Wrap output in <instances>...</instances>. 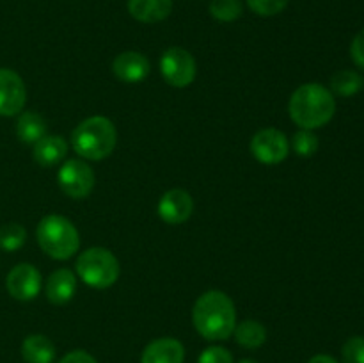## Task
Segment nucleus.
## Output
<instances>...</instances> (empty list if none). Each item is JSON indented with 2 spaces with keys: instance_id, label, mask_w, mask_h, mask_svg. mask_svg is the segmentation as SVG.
Masks as SVG:
<instances>
[{
  "instance_id": "1",
  "label": "nucleus",
  "mask_w": 364,
  "mask_h": 363,
  "mask_svg": "<svg viewBox=\"0 0 364 363\" xmlns=\"http://www.w3.org/2000/svg\"><path fill=\"white\" fill-rule=\"evenodd\" d=\"M192 322L196 331L210 342L226 340L237 326V310L228 294L208 290L201 294L192 308Z\"/></svg>"
},
{
  "instance_id": "2",
  "label": "nucleus",
  "mask_w": 364,
  "mask_h": 363,
  "mask_svg": "<svg viewBox=\"0 0 364 363\" xmlns=\"http://www.w3.org/2000/svg\"><path fill=\"white\" fill-rule=\"evenodd\" d=\"M291 121L304 130H315L329 123L336 112V100L327 88L316 82L302 84L288 103Z\"/></svg>"
},
{
  "instance_id": "3",
  "label": "nucleus",
  "mask_w": 364,
  "mask_h": 363,
  "mask_svg": "<svg viewBox=\"0 0 364 363\" xmlns=\"http://www.w3.org/2000/svg\"><path fill=\"white\" fill-rule=\"evenodd\" d=\"M117 130L105 116H91L77 125L71 134L75 153L85 160H103L114 152Z\"/></svg>"
},
{
  "instance_id": "4",
  "label": "nucleus",
  "mask_w": 364,
  "mask_h": 363,
  "mask_svg": "<svg viewBox=\"0 0 364 363\" xmlns=\"http://www.w3.org/2000/svg\"><path fill=\"white\" fill-rule=\"evenodd\" d=\"M36 238L43 253L53 260H68L78 253L80 235L77 226L68 217L50 214L39 221L36 228Z\"/></svg>"
},
{
  "instance_id": "5",
  "label": "nucleus",
  "mask_w": 364,
  "mask_h": 363,
  "mask_svg": "<svg viewBox=\"0 0 364 363\" xmlns=\"http://www.w3.org/2000/svg\"><path fill=\"white\" fill-rule=\"evenodd\" d=\"M75 270L87 287L98 290L112 287L121 274L119 260L116 258V255L100 246L82 251L75 263Z\"/></svg>"
},
{
  "instance_id": "6",
  "label": "nucleus",
  "mask_w": 364,
  "mask_h": 363,
  "mask_svg": "<svg viewBox=\"0 0 364 363\" xmlns=\"http://www.w3.org/2000/svg\"><path fill=\"white\" fill-rule=\"evenodd\" d=\"M160 73L173 88H188L198 75V64L188 50L173 46L160 57Z\"/></svg>"
},
{
  "instance_id": "7",
  "label": "nucleus",
  "mask_w": 364,
  "mask_h": 363,
  "mask_svg": "<svg viewBox=\"0 0 364 363\" xmlns=\"http://www.w3.org/2000/svg\"><path fill=\"white\" fill-rule=\"evenodd\" d=\"M59 187L66 196L73 199H84L92 192L96 184L95 171L87 162L78 159H70L59 167L57 173Z\"/></svg>"
},
{
  "instance_id": "8",
  "label": "nucleus",
  "mask_w": 364,
  "mask_h": 363,
  "mask_svg": "<svg viewBox=\"0 0 364 363\" xmlns=\"http://www.w3.org/2000/svg\"><path fill=\"white\" fill-rule=\"evenodd\" d=\"M251 153L258 162L274 166L283 162L290 153V141L277 128H263L251 139Z\"/></svg>"
},
{
  "instance_id": "9",
  "label": "nucleus",
  "mask_w": 364,
  "mask_h": 363,
  "mask_svg": "<svg viewBox=\"0 0 364 363\" xmlns=\"http://www.w3.org/2000/svg\"><path fill=\"white\" fill-rule=\"evenodd\" d=\"M6 288L16 301H32L41 290V273L32 263H18L7 274Z\"/></svg>"
},
{
  "instance_id": "10",
  "label": "nucleus",
  "mask_w": 364,
  "mask_h": 363,
  "mask_svg": "<svg viewBox=\"0 0 364 363\" xmlns=\"http://www.w3.org/2000/svg\"><path fill=\"white\" fill-rule=\"evenodd\" d=\"M27 102V88L16 71L0 68V116H16Z\"/></svg>"
},
{
  "instance_id": "11",
  "label": "nucleus",
  "mask_w": 364,
  "mask_h": 363,
  "mask_svg": "<svg viewBox=\"0 0 364 363\" xmlns=\"http://www.w3.org/2000/svg\"><path fill=\"white\" fill-rule=\"evenodd\" d=\"M194 199L185 189H171L160 198L159 216L167 224H181L191 219Z\"/></svg>"
},
{
  "instance_id": "12",
  "label": "nucleus",
  "mask_w": 364,
  "mask_h": 363,
  "mask_svg": "<svg viewBox=\"0 0 364 363\" xmlns=\"http://www.w3.org/2000/svg\"><path fill=\"white\" fill-rule=\"evenodd\" d=\"M112 71L124 84H139L148 78L151 64L146 56L128 50V52H121L119 56H116V59L112 60Z\"/></svg>"
},
{
  "instance_id": "13",
  "label": "nucleus",
  "mask_w": 364,
  "mask_h": 363,
  "mask_svg": "<svg viewBox=\"0 0 364 363\" xmlns=\"http://www.w3.org/2000/svg\"><path fill=\"white\" fill-rule=\"evenodd\" d=\"M185 347L180 340L171 337L149 342L141 356V363H183Z\"/></svg>"
},
{
  "instance_id": "14",
  "label": "nucleus",
  "mask_w": 364,
  "mask_h": 363,
  "mask_svg": "<svg viewBox=\"0 0 364 363\" xmlns=\"http://www.w3.org/2000/svg\"><path fill=\"white\" fill-rule=\"evenodd\" d=\"M46 299L52 305H66L77 294V276L73 270L57 269L46 280Z\"/></svg>"
},
{
  "instance_id": "15",
  "label": "nucleus",
  "mask_w": 364,
  "mask_h": 363,
  "mask_svg": "<svg viewBox=\"0 0 364 363\" xmlns=\"http://www.w3.org/2000/svg\"><path fill=\"white\" fill-rule=\"evenodd\" d=\"M34 146V160L41 167H52L63 162L68 153V142L63 135H45Z\"/></svg>"
},
{
  "instance_id": "16",
  "label": "nucleus",
  "mask_w": 364,
  "mask_h": 363,
  "mask_svg": "<svg viewBox=\"0 0 364 363\" xmlns=\"http://www.w3.org/2000/svg\"><path fill=\"white\" fill-rule=\"evenodd\" d=\"M173 11V0H128V13L142 23H159Z\"/></svg>"
},
{
  "instance_id": "17",
  "label": "nucleus",
  "mask_w": 364,
  "mask_h": 363,
  "mask_svg": "<svg viewBox=\"0 0 364 363\" xmlns=\"http://www.w3.org/2000/svg\"><path fill=\"white\" fill-rule=\"evenodd\" d=\"M21 358L27 363H52L55 345L45 335H28L21 344Z\"/></svg>"
},
{
  "instance_id": "18",
  "label": "nucleus",
  "mask_w": 364,
  "mask_h": 363,
  "mask_svg": "<svg viewBox=\"0 0 364 363\" xmlns=\"http://www.w3.org/2000/svg\"><path fill=\"white\" fill-rule=\"evenodd\" d=\"M16 135L25 144H36L41 137L46 135V121L41 114L25 110L20 112L16 121Z\"/></svg>"
},
{
  "instance_id": "19",
  "label": "nucleus",
  "mask_w": 364,
  "mask_h": 363,
  "mask_svg": "<svg viewBox=\"0 0 364 363\" xmlns=\"http://www.w3.org/2000/svg\"><path fill=\"white\" fill-rule=\"evenodd\" d=\"M235 340L245 349H258L267 342V330L258 320H242L235 326Z\"/></svg>"
},
{
  "instance_id": "20",
  "label": "nucleus",
  "mask_w": 364,
  "mask_h": 363,
  "mask_svg": "<svg viewBox=\"0 0 364 363\" xmlns=\"http://www.w3.org/2000/svg\"><path fill=\"white\" fill-rule=\"evenodd\" d=\"M363 88L364 78L358 71L340 70L331 78V93L336 96H343V98H350V96L358 95Z\"/></svg>"
},
{
  "instance_id": "21",
  "label": "nucleus",
  "mask_w": 364,
  "mask_h": 363,
  "mask_svg": "<svg viewBox=\"0 0 364 363\" xmlns=\"http://www.w3.org/2000/svg\"><path fill=\"white\" fill-rule=\"evenodd\" d=\"M27 241V231L21 224L7 223L0 228V249L4 251H16Z\"/></svg>"
},
{
  "instance_id": "22",
  "label": "nucleus",
  "mask_w": 364,
  "mask_h": 363,
  "mask_svg": "<svg viewBox=\"0 0 364 363\" xmlns=\"http://www.w3.org/2000/svg\"><path fill=\"white\" fill-rule=\"evenodd\" d=\"M208 9L217 21H224V23L238 20L244 11L240 0H212Z\"/></svg>"
},
{
  "instance_id": "23",
  "label": "nucleus",
  "mask_w": 364,
  "mask_h": 363,
  "mask_svg": "<svg viewBox=\"0 0 364 363\" xmlns=\"http://www.w3.org/2000/svg\"><path fill=\"white\" fill-rule=\"evenodd\" d=\"M318 137L313 134V130H304V128L295 132L290 142V148L294 149L299 157H304V159L315 155V153L318 152Z\"/></svg>"
},
{
  "instance_id": "24",
  "label": "nucleus",
  "mask_w": 364,
  "mask_h": 363,
  "mask_svg": "<svg viewBox=\"0 0 364 363\" xmlns=\"http://www.w3.org/2000/svg\"><path fill=\"white\" fill-rule=\"evenodd\" d=\"M245 2L249 9L259 16H276L281 11H284L290 0H245Z\"/></svg>"
},
{
  "instance_id": "25",
  "label": "nucleus",
  "mask_w": 364,
  "mask_h": 363,
  "mask_svg": "<svg viewBox=\"0 0 364 363\" xmlns=\"http://www.w3.org/2000/svg\"><path fill=\"white\" fill-rule=\"evenodd\" d=\"M343 363H364V337H352L341 349Z\"/></svg>"
},
{
  "instance_id": "26",
  "label": "nucleus",
  "mask_w": 364,
  "mask_h": 363,
  "mask_svg": "<svg viewBox=\"0 0 364 363\" xmlns=\"http://www.w3.org/2000/svg\"><path fill=\"white\" fill-rule=\"evenodd\" d=\"M198 363H235L233 354L228 349L220 347V345H212L206 347L205 351L199 354Z\"/></svg>"
},
{
  "instance_id": "27",
  "label": "nucleus",
  "mask_w": 364,
  "mask_h": 363,
  "mask_svg": "<svg viewBox=\"0 0 364 363\" xmlns=\"http://www.w3.org/2000/svg\"><path fill=\"white\" fill-rule=\"evenodd\" d=\"M350 56L355 66L364 71V31L359 32L350 45Z\"/></svg>"
},
{
  "instance_id": "28",
  "label": "nucleus",
  "mask_w": 364,
  "mask_h": 363,
  "mask_svg": "<svg viewBox=\"0 0 364 363\" xmlns=\"http://www.w3.org/2000/svg\"><path fill=\"white\" fill-rule=\"evenodd\" d=\"M59 363H98L87 351H82V349H77V351L68 352L66 356H63V359H59Z\"/></svg>"
},
{
  "instance_id": "29",
  "label": "nucleus",
  "mask_w": 364,
  "mask_h": 363,
  "mask_svg": "<svg viewBox=\"0 0 364 363\" xmlns=\"http://www.w3.org/2000/svg\"><path fill=\"white\" fill-rule=\"evenodd\" d=\"M308 363H338V362L329 354H316V356H313Z\"/></svg>"
},
{
  "instance_id": "30",
  "label": "nucleus",
  "mask_w": 364,
  "mask_h": 363,
  "mask_svg": "<svg viewBox=\"0 0 364 363\" xmlns=\"http://www.w3.org/2000/svg\"><path fill=\"white\" fill-rule=\"evenodd\" d=\"M238 363H258V362H256V359H251V358H245V359H242V362H238Z\"/></svg>"
}]
</instances>
